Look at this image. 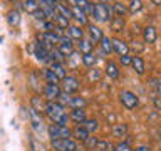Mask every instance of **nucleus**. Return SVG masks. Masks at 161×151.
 I'll list each match as a JSON object with an SVG mask.
<instances>
[{
	"label": "nucleus",
	"instance_id": "nucleus-1",
	"mask_svg": "<svg viewBox=\"0 0 161 151\" xmlns=\"http://www.w3.org/2000/svg\"><path fill=\"white\" fill-rule=\"evenodd\" d=\"M44 114L52 121L55 124H62V126H67L70 123V118H69V113H67V108L64 104L57 103V101H52V103H47L45 104V111Z\"/></svg>",
	"mask_w": 161,
	"mask_h": 151
},
{
	"label": "nucleus",
	"instance_id": "nucleus-2",
	"mask_svg": "<svg viewBox=\"0 0 161 151\" xmlns=\"http://www.w3.org/2000/svg\"><path fill=\"white\" fill-rule=\"evenodd\" d=\"M96 22L99 24H108L111 22L113 19V10H111V5L109 3H101V2H96L94 7H92V14H91Z\"/></svg>",
	"mask_w": 161,
	"mask_h": 151
},
{
	"label": "nucleus",
	"instance_id": "nucleus-3",
	"mask_svg": "<svg viewBox=\"0 0 161 151\" xmlns=\"http://www.w3.org/2000/svg\"><path fill=\"white\" fill-rule=\"evenodd\" d=\"M47 134L50 141L54 139H64V138H72V129L69 126H62V124H49L47 126Z\"/></svg>",
	"mask_w": 161,
	"mask_h": 151
},
{
	"label": "nucleus",
	"instance_id": "nucleus-4",
	"mask_svg": "<svg viewBox=\"0 0 161 151\" xmlns=\"http://www.w3.org/2000/svg\"><path fill=\"white\" fill-rule=\"evenodd\" d=\"M50 146H52L54 151H77L79 149L77 141L72 139V138L54 139V141H50Z\"/></svg>",
	"mask_w": 161,
	"mask_h": 151
},
{
	"label": "nucleus",
	"instance_id": "nucleus-5",
	"mask_svg": "<svg viewBox=\"0 0 161 151\" xmlns=\"http://www.w3.org/2000/svg\"><path fill=\"white\" fill-rule=\"evenodd\" d=\"M62 92H67V94H75L79 92L80 89V81L75 77V76H65L62 79Z\"/></svg>",
	"mask_w": 161,
	"mask_h": 151
},
{
	"label": "nucleus",
	"instance_id": "nucleus-6",
	"mask_svg": "<svg viewBox=\"0 0 161 151\" xmlns=\"http://www.w3.org/2000/svg\"><path fill=\"white\" fill-rule=\"evenodd\" d=\"M62 92L59 84H49L45 82V86L42 87V94H44V99L47 103H52V101H59V96Z\"/></svg>",
	"mask_w": 161,
	"mask_h": 151
},
{
	"label": "nucleus",
	"instance_id": "nucleus-7",
	"mask_svg": "<svg viewBox=\"0 0 161 151\" xmlns=\"http://www.w3.org/2000/svg\"><path fill=\"white\" fill-rule=\"evenodd\" d=\"M119 103L124 106L126 109H134L138 108L139 101H138V96L131 91H121L119 92Z\"/></svg>",
	"mask_w": 161,
	"mask_h": 151
},
{
	"label": "nucleus",
	"instance_id": "nucleus-8",
	"mask_svg": "<svg viewBox=\"0 0 161 151\" xmlns=\"http://www.w3.org/2000/svg\"><path fill=\"white\" fill-rule=\"evenodd\" d=\"M27 116H29V121H30V124H32V128L35 133H42V131L45 129V126H44V119H42V114L37 113V111H34L32 108H29L27 109Z\"/></svg>",
	"mask_w": 161,
	"mask_h": 151
},
{
	"label": "nucleus",
	"instance_id": "nucleus-9",
	"mask_svg": "<svg viewBox=\"0 0 161 151\" xmlns=\"http://www.w3.org/2000/svg\"><path fill=\"white\" fill-rule=\"evenodd\" d=\"M32 50H34V57L37 59L40 64H50V54H49V50H47V49H44L42 45L37 42V40L34 42Z\"/></svg>",
	"mask_w": 161,
	"mask_h": 151
},
{
	"label": "nucleus",
	"instance_id": "nucleus-10",
	"mask_svg": "<svg viewBox=\"0 0 161 151\" xmlns=\"http://www.w3.org/2000/svg\"><path fill=\"white\" fill-rule=\"evenodd\" d=\"M87 35H89V40L92 42L94 45L101 42V39L104 37V32L99 25H94V24H87Z\"/></svg>",
	"mask_w": 161,
	"mask_h": 151
},
{
	"label": "nucleus",
	"instance_id": "nucleus-11",
	"mask_svg": "<svg viewBox=\"0 0 161 151\" xmlns=\"http://www.w3.org/2000/svg\"><path fill=\"white\" fill-rule=\"evenodd\" d=\"M57 49L65 55V57H67L69 54H72L74 50H75V47H74V40L70 39L69 35H67V37H64V39H60L59 44H57Z\"/></svg>",
	"mask_w": 161,
	"mask_h": 151
},
{
	"label": "nucleus",
	"instance_id": "nucleus-12",
	"mask_svg": "<svg viewBox=\"0 0 161 151\" xmlns=\"http://www.w3.org/2000/svg\"><path fill=\"white\" fill-rule=\"evenodd\" d=\"M111 44H113V52H116L118 55H124L129 52V44H126L123 39L114 37V39H111Z\"/></svg>",
	"mask_w": 161,
	"mask_h": 151
},
{
	"label": "nucleus",
	"instance_id": "nucleus-13",
	"mask_svg": "<svg viewBox=\"0 0 161 151\" xmlns=\"http://www.w3.org/2000/svg\"><path fill=\"white\" fill-rule=\"evenodd\" d=\"M70 14H72V19L75 20V22H79L80 27H82V25H86V27H87L89 17H87V15H86L82 10L77 7V5H72V7H70Z\"/></svg>",
	"mask_w": 161,
	"mask_h": 151
},
{
	"label": "nucleus",
	"instance_id": "nucleus-14",
	"mask_svg": "<svg viewBox=\"0 0 161 151\" xmlns=\"http://www.w3.org/2000/svg\"><path fill=\"white\" fill-rule=\"evenodd\" d=\"M141 32H143L144 44H154L156 39H158V30H156V27H153V25H146Z\"/></svg>",
	"mask_w": 161,
	"mask_h": 151
},
{
	"label": "nucleus",
	"instance_id": "nucleus-15",
	"mask_svg": "<svg viewBox=\"0 0 161 151\" xmlns=\"http://www.w3.org/2000/svg\"><path fill=\"white\" fill-rule=\"evenodd\" d=\"M131 65H133L134 72L138 74V76H143V74L146 72V62H144V59L141 57L139 54H134V55H133V60H131Z\"/></svg>",
	"mask_w": 161,
	"mask_h": 151
},
{
	"label": "nucleus",
	"instance_id": "nucleus-16",
	"mask_svg": "<svg viewBox=\"0 0 161 151\" xmlns=\"http://www.w3.org/2000/svg\"><path fill=\"white\" fill-rule=\"evenodd\" d=\"M45 104H47V101L44 98H40L39 94H34L32 98H30V108L34 111H37V113H40V114L45 111Z\"/></svg>",
	"mask_w": 161,
	"mask_h": 151
},
{
	"label": "nucleus",
	"instance_id": "nucleus-17",
	"mask_svg": "<svg viewBox=\"0 0 161 151\" xmlns=\"http://www.w3.org/2000/svg\"><path fill=\"white\" fill-rule=\"evenodd\" d=\"M104 72H106V76H108V77H111V79H119V76H121L119 65L116 64L114 60H108V62H106Z\"/></svg>",
	"mask_w": 161,
	"mask_h": 151
},
{
	"label": "nucleus",
	"instance_id": "nucleus-18",
	"mask_svg": "<svg viewBox=\"0 0 161 151\" xmlns=\"http://www.w3.org/2000/svg\"><path fill=\"white\" fill-rule=\"evenodd\" d=\"M91 136V133L86 128H82L80 124H75V128H72V139L75 141H80V143H84L86 139H87Z\"/></svg>",
	"mask_w": 161,
	"mask_h": 151
},
{
	"label": "nucleus",
	"instance_id": "nucleus-19",
	"mask_svg": "<svg viewBox=\"0 0 161 151\" xmlns=\"http://www.w3.org/2000/svg\"><path fill=\"white\" fill-rule=\"evenodd\" d=\"M69 118L70 121H74V123H84L86 119H87V113H86V109L84 108H77V109H70V113H69Z\"/></svg>",
	"mask_w": 161,
	"mask_h": 151
},
{
	"label": "nucleus",
	"instance_id": "nucleus-20",
	"mask_svg": "<svg viewBox=\"0 0 161 151\" xmlns=\"http://www.w3.org/2000/svg\"><path fill=\"white\" fill-rule=\"evenodd\" d=\"M20 7L24 8V12L32 15L34 12H37L40 8V3H39V0H20Z\"/></svg>",
	"mask_w": 161,
	"mask_h": 151
},
{
	"label": "nucleus",
	"instance_id": "nucleus-21",
	"mask_svg": "<svg viewBox=\"0 0 161 151\" xmlns=\"http://www.w3.org/2000/svg\"><path fill=\"white\" fill-rule=\"evenodd\" d=\"M77 52L82 55V54H91L94 50V44L91 42L89 39H86V37H82L80 40H77Z\"/></svg>",
	"mask_w": 161,
	"mask_h": 151
},
{
	"label": "nucleus",
	"instance_id": "nucleus-22",
	"mask_svg": "<svg viewBox=\"0 0 161 151\" xmlns=\"http://www.w3.org/2000/svg\"><path fill=\"white\" fill-rule=\"evenodd\" d=\"M49 69L57 76L59 81H62L65 76H67V69H65V64H59V62H50L49 64Z\"/></svg>",
	"mask_w": 161,
	"mask_h": 151
},
{
	"label": "nucleus",
	"instance_id": "nucleus-23",
	"mask_svg": "<svg viewBox=\"0 0 161 151\" xmlns=\"http://www.w3.org/2000/svg\"><path fill=\"white\" fill-rule=\"evenodd\" d=\"M111 10H113V17H126V15L129 14L128 5L121 3V2H114L111 5Z\"/></svg>",
	"mask_w": 161,
	"mask_h": 151
},
{
	"label": "nucleus",
	"instance_id": "nucleus-24",
	"mask_svg": "<svg viewBox=\"0 0 161 151\" xmlns=\"http://www.w3.org/2000/svg\"><path fill=\"white\" fill-rule=\"evenodd\" d=\"M86 104H87V101H86L82 96H70L69 98V101H67V106L70 109H77V108H86ZM65 106V108H67Z\"/></svg>",
	"mask_w": 161,
	"mask_h": 151
},
{
	"label": "nucleus",
	"instance_id": "nucleus-25",
	"mask_svg": "<svg viewBox=\"0 0 161 151\" xmlns=\"http://www.w3.org/2000/svg\"><path fill=\"white\" fill-rule=\"evenodd\" d=\"M126 27V19L124 17H113L111 19V22H109V29L113 30L114 34H118L121 32Z\"/></svg>",
	"mask_w": 161,
	"mask_h": 151
},
{
	"label": "nucleus",
	"instance_id": "nucleus-26",
	"mask_svg": "<svg viewBox=\"0 0 161 151\" xmlns=\"http://www.w3.org/2000/svg\"><path fill=\"white\" fill-rule=\"evenodd\" d=\"M67 35L72 40H80L84 37V30H82L80 25H69L67 27Z\"/></svg>",
	"mask_w": 161,
	"mask_h": 151
},
{
	"label": "nucleus",
	"instance_id": "nucleus-27",
	"mask_svg": "<svg viewBox=\"0 0 161 151\" xmlns=\"http://www.w3.org/2000/svg\"><path fill=\"white\" fill-rule=\"evenodd\" d=\"M55 14L60 15V17H64V19H67L70 20L72 19V14H70V7H67L64 2H59L57 5H55Z\"/></svg>",
	"mask_w": 161,
	"mask_h": 151
},
{
	"label": "nucleus",
	"instance_id": "nucleus-28",
	"mask_svg": "<svg viewBox=\"0 0 161 151\" xmlns=\"http://www.w3.org/2000/svg\"><path fill=\"white\" fill-rule=\"evenodd\" d=\"M7 22H8L10 27H17L20 24V12L17 8H12L7 12Z\"/></svg>",
	"mask_w": 161,
	"mask_h": 151
},
{
	"label": "nucleus",
	"instance_id": "nucleus-29",
	"mask_svg": "<svg viewBox=\"0 0 161 151\" xmlns=\"http://www.w3.org/2000/svg\"><path fill=\"white\" fill-rule=\"evenodd\" d=\"M126 134H128V124H124V123L113 124V136L114 138H124Z\"/></svg>",
	"mask_w": 161,
	"mask_h": 151
},
{
	"label": "nucleus",
	"instance_id": "nucleus-30",
	"mask_svg": "<svg viewBox=\"0 0 161 151\" xmlns=\"http://www.w3.org/2000/svg\"><path fill=\"white\" fill-rule=\"evenodd\" d=\"M75 5H77V7H79L80 10H82V12H84L86 15H87V17H89L91 14H92V7H94V3L91 2V0H75Z\"/></svg>",
	"mask_w": 161,
	"mask_h": 151
},
{
	"label": "nucleus",
	"instance_id": "nucleus-31",
	"mask_svg": "<svg viewBox=\"0 0 161 151\" xmlns=\"http://www.w3.org/2000/svg\"><path fill=\"white\" fill-rule=\"evenodd\" d=\"M80 62H82L86 67L92 69L96 65V62H97V57H96L92 52H91V54H82V55H80Z\"/></svg>",
	"mask_w": 161,
	"mask_h": 151
},
{
	"label": "nucleus",
	"instance_id": "nucleus-32",
	"mask_svg": "<svg viewBox=\"0 0 161 151\" xmlns=\"http://www.w3.org/2000/svg\"><path fill=\"white\" fill-rule=\"evenodd\" d=\"M42 77H44V81L45 82H49V84H59L60 81L57 79V76H55L52 70H50L49 67H45V69H42Z\"/></svg>",
	"mask_w": 161,
	"mask_h": 151
},
{
	"label": "nucleus",
	"instance_id": "nucleus-33",
	"mask_svg": "<svg viewBox=\"0 0 161 151\" xmlns=\"http://www.w3.org/2000/svg\"><path fill=\"white\" fill-rule=\"evenodd\" d=\"M80 126H82V128H86L89 133H94V131L99 129V121L94 119V118H87L84 123H80Z\"/></svg>",
	"mask_w": 161,
	"mask_h": 151
},
{
	"label": "nucleus",
	"instance_id": "nucleus-34",
	"mask_svg": "<svg viewBox=\"0 0 161 151\" xmlns=\"http://www.w3.org/2000/svg\"><path fill=\"white\" fill-rule=\"evenodd\" d=\"M99 45H101V50H103V54L109 55L111 52H113V44H111V39H109V37H106V35H104L103 39H101Z\"/></svg>",
	"mask_w": 161,
	"mask_h": 151
},
{
	"label": "nucleus",
	"instance_id": "nucleus-35",
	"mask_svg": "<svg viewBox=\"0 0 161 151\" xmlns=\"http://www.w3.org/2000/svg\"><path fill=\"white\" fill-rule=\"evenodd\" d=\"M141 8H143V0H129V5H128L129 14H136Z\"/></svg>",
	"mask_w": 161,
	"mask_h": 151
},
{
	"label": "nucleus",
	"instance_id": "nucleus-36",
	"mask_svg": "<svg viewBox=\"0 0 161 151\" xmlns=\"http://www.w3.org/2000/svg\"><path fill=\"white\" fill-rule=\"evenodd\" d=\"M52 22H54V25H55V27H59V29H65V30H67V27H69V20L67 19H64V17H60V15H55V19L52 20Z\"/></svg>",
	"mask_w": 161,
	"mask_h": 151
},
{
	"label": "nucleus",
	"instance_id": "nucleus-37",
	"mask_svg": "<svg viewBox=\"0 0 161 151\" xmlns=\"http://www.w3.org/2000/svg\"><path fill=\"white\" fill-rule=\"evenodd\" d=\"M97 139H99V138H96V136H89V138L84 141V146H86L87 149L92 151V149L96 148V144H97Z\"/></svg>",
	"mask_w": 161,
	"mask_h": 151
},
{
	"label": "nucleus",
	"instance_id": "nucleus-38",
	"mask_svg": "<svg viewBox=\"0 0 161 151\" xmlns=\"http://www.w3.org/2000/svg\"><path fill=\"white\" fill-rule=\"evenodd\" d=\"M87 77H89V81H99V79H101V70H99L97 67L91 69L89 74H87Z\"/></svg>",
	"mask_w": 161,
	"mask_h": 151
},
{
	"label": "nucleus",
	"instance_id": "nucleus-39",
	"mask_svg": "<svg viewBox=\"0 0 161 151\" xmlns=\"http://www.w3.org/2000/svg\"><path fill=\"white\" fill-rule=\"evenodd\" d=\"M129 49L136 50V52H143V50H144V44H141L139 40H133L131 45H129Z\"/></svg>",
	"mask_w": 161,
	"mask_h": 151
},
{
	"label": "nucleus",
	"instance_id": "nucleus-40",
	"mask_svg": "<svg viewBox=\"0 0 161 151\" xmlns=\"http://www.w3.org/2000/svg\"><path fill=\"white\" fill-rule=\"evenodd\" d=\"M113 151H133V149H131L129 144H126L124 141H121V143L114 144V149H113Z\"/></svg>",
	"mask_w": 161,
	"mask_h": 151
},
{
	"label": "nucleus",
	"instance_id": "nucleus-41",
	"mask_svg": "<svg viewBox=\"0 0 161 151\" xmlns=\"http://www.w3.org/2000/svg\"><path fill=\"white\" fill-rule=\"evenodd\" d=\"M119 60H121V65H131V60H133V55H129V54L119 55Z\"/></svg>",
	"mask_w": 161,
	"mask_h": 151
},
{
	"label": "nucleus",
	"instance_id": "nucleus-42",
	"mask_svg": "<svg viewBox=\"0 0 161 151\" xmlns=\"http://www.w3.org/2000/svg\"><path fill=\"white\" fill-rule=\"evenodd\" d=\"M32 17H34L35 20H40V22L47 20V17H45V14H44V10H42V8H39L37 12H34V14H32Z\"/></svg>",
	"mask_w": 161,
	"mask_h": 151
},
{
	"label": "nucleus",
	"instance_id": "nucleus-43",
	"mask_svg": "<svg viewBox=\"0 0 161 151\" xmlns=\"http://www.w3.org/2000/svg\"><path fill=\"white\" fill-rule=\"evenodd\" d=\"M30 146H32V151H45V148H44V146H42V144L39 146V143H37L35 139H32V141H30Z\"/></svg>",
	"mask_w": 161,
	"mask_h": 151
},
{
	"label": "nucleus",
	"instance_id": "nucleus-44",
	"mask_svg": "<svg viewBox=\"0 0 161 151\" xmlns=\"http://www.w3.org/2000/svg\"><path fill=\"white\" fill-rule=\"evenodd\" d=\"M139 32H141V24H138V22H136V24L133 25V27H131V35L134 37V35H138Z\"/></svg>",
	"mask_w": 161,
	"mask_h": 151
},
{
	"label": "nucleus",
	"instance_id": "nucleus-45",
	"mask_svg": "<svg viewBox=\"0 0 161 151\" xmlns=\"http://www.w3.org/2000/svg\"><path fill=\"white\" fill-rule=\"evenodd\" d=\"M153 103H154V108L159 111L161 109V96H156V98L153 99Z\"/></svg>",
	"mask_w": 161,
	"mask_h": 151
},
{
	"label": "nucleus",
	"instance_id": "nucleus-46",
	"mask_svg": "<svg viewBox=\"0 0 161 151\" xmlns=\"http://www.w3.org/2000/svg\"><path fill=\"white\" fill-rule=\"evenodd\" d=\"M134 151H151L149 146H146V144H139V146H136Z\"/></svg>",
	"mask_w": 161,
	"mask_h": 151
},
{
	"label": "nucleus",
	"instance_id": "nucleus-47",
	"mask_svg": "<svg viewBox=\"0 0 161 151\" xmlns=\"http://www.w3.org/2000/svg\"><path fill=\"white\" fill-rule=\"evenodd\" d=\"M156 92H158V96H161V79L158 81V84H156Z\"/></svg>",
	"mask_w": 161,
	"mask_h": 151
},
{
	"label": "nucleus",
	"instance_id": "nucleus-48",
	"mask_svg": "<svg viewBox=\"0 0 161 151\" xmlns=\"http://www.w3.org/2000/svg\"><path fill=\"white\" fill-rule=\"evenodd\" d=\"M151 2H153L154 5H161V0H151Z\"/></svg>",
	"mask_w": 161,
	"mask_h": 151
},
{
	"label": "nucleus",
	"instance_id": "nucleus-49",
	"mask_svg": "<svg viewBox=\"0 0 161 151\" xmlns=\"http://www.w3.org/2000/svg\"><path fill=\"white\" fill-rule=\"evenodd\" d=\"M8 2H12V3H20V0H8Z\"/></svg>",
	"mask_w": 161,
	"mask_h": 151
},
{
	"label": "nucleus",
	"instance_id": "nucleus-50",
	"mask_svg": "<svg viewBox=\"0 0 161 151\" xmlns=\"http://www.w3.org/2000/svg\"><path fill=\"white\" fill-rule=\"evenodd\" d=\"M101 3H109V0H99Z\"/></svg>",
	"mask_w": 161,
	"mask_h": 151
},
{
	"label": "nucleus",
	"instance_id": "nucleus-51",
	"mask_svg": "<svg viewBox=\"0 0 161 151\" xmlns=\"http://www.w3.org/2000/svg\"><path fill=\"white\" fill-rule=\"evenodd\" d=\"M92 151H103V149H92Z\"/></svg>",
	"mask_w": 161,
	"mask_h": 151
},
{
	"label": "nucleus",
	"instance_id": "nucleus-52",
	"mask_svg": "<svg viewBox=\"0 0 161 151\" xmlns=\"http://www.w3.org/2000/svg\"><path fill=\"white\" fill-rule=\"evenodd\" d=\"M55 2H57V3H59V2H62V0H55Z\"/></svg>",
	"mask_w": 161,
	"mask_h": 151
},
{
	"label": "nucleus",
	"instance_id": "nucleus-53",
	"mask_svg": "<svg viewBox=\"0 0 161 151\" xmlns=\"http://www.w3.org/2000/svg\"><path fill=\"white\" fill-rule=\"evenodd\" d=\"M109 2H114V0H109Z\"/></svg>",
	"mask_w": 161,
	"mask_h": 151
},
{
	"label": "nucleus",
	"instance_id": "nucleus-54",
	"mask_svg": "<svg viewBox=\"0 0 161 151\" xmlns=\"http://www.w3.org/2000/svg\"><path fill=\"white\" fill-rule=\"evenodd\" d=\"M77 151H79V149H77Z\"/></svg>",
	"mask_w": 161,
	"mask_h": 151
}]
</instances>
